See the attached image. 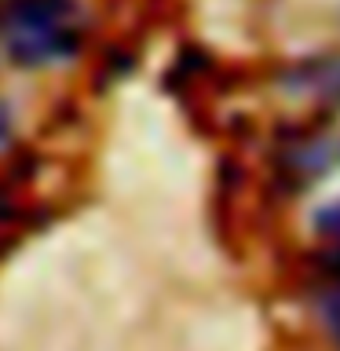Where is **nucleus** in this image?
<instances>
[{"mask_svg":"<svg viewBox=\"0 0 340 351\" xmlns=\"http://www.w3.org/2000/svg\"><path fill=\"white\" fill-rule=\"evenodd\" d=\"M0 37L19 66L70 62L84 40V11L77 0H11Z\"/></svg>","mask_w":340,"mask_h":351,"instance_id":"obj_1","label":"nucleus"},{"mask_svg":"<svg viewBox=\"0 0 340 351\" xmlns=\"http://www.w3.org/2000/svg\"><path fill=\"white\" fill-rule=\"evenodd\" d=\"M337 154H340V143L337 139L311 136V139H304L300 147L289 154V172H300L304 180H307V176H322L329 165L337 161Z\"/></svg>","mask_w":340,"mask_h":351,"instance_id":"obj_2","label":"nucleus"},{"mask_svg":"<svg viewBox=\"0 0 340 351\" xmlns=\"http://www.w3.org/2000/svg\"><path fill=\"white\" fill-rule=\"evenodd\" d=\"M296 81H304V84H300L304 92L340 103V59H322V62L304 66V70L296 73Z\"/></svg>","mask_w":340,"mask_h":351,"instance_id":"obj_3","label":"nucleus"},{"mask_svg":"<svg viewBox=\"0 0 340 351\" xmlns=\"http://www.w3.org/2000/svg\"><path fill=\"white\" fill-rule=\"evenodd\" d=\"M318 230H322L326 238L340 241V205H329V208L318 213Z\"/></svg>","mask_w":340,"mask_h":351,"instance_id":"obj_4","label":"nucleus"},{"mask_svg":"<svg viewBox=\"0 0 340 351\" xmlns=\"http://www.w3.org/2000/svg\"><path fill=\"white\" fill-rule=\"evenodd\" d=\"M8 139H11V114H8V106L0 103V150L8 147Z\"/></svg>","mask_w":340,"mask_h":351,"instance_id":"obj_5","label":"nucleus"},{"mask_svg":"<svg viewBox=\"0 0 340 351\" xmlns=\"http://www.w3.org/2000/svg\"><path fill=\"white\" fill-rule=\"evenodd\" d=\"M337 344H340V337H337Z\"/></svg>","mask_w":340,"mask_h":351,"instance_id":"obj_6","label":"nucleus"}]
</instances>
